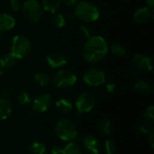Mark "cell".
Segmentation results:
<instances>
[{
	"label": "cell",
	"mask_w": 154,
	"mask_h": 154,
	"mask_svg": "<svg viewBox=\"0 0 154 154\" xmlns=\"http://www.w3.org/2000/svg\"><path fill=\"white\" fill-rule=\"evenodd\" d=\"M97 128L101 134L105 135H109L112 132V124L108 119L103 118L98 122Z\"/></svg>",
	"instance_id": "19"
},
{
	"label": "cell",
	"mask_w": 154,
	"mask_h": 154,
	"mask_svg": "<svg viewBox=\"0 0 154 154\" xmlns=\"http://www.w3.org/2000/svg\"><path fill=\"white\" fill-rule=\"evenodd\" d=\"M133 63L138 69L143 71H151L152 69V62L151 58L142 53H138L134 56Z\"/></svg>",
	"instance_id": "10"
},
{
	"label": "cell",
	"mask_w": 154,
	"mask_h": 154,
	"mask_svg": "<svg viewBox=\"0 0 154 154\" xmlns=\"http://www.w3.org/2000/svg\"><path fill=\"white\" fill-rule=\"evenodd\" d=\"M61 154H83V151L77 143L69 142L61 149Z\"/></svg>",
	"instance_id": "20"
},
{
	"label": "cell",
	"mask_w": 154,
	"mask_h": 154,
	"mask_svg": "<svg viewBox=\"0 0 154 154\" xmlns=\"http://www.w3.org/2000/svg\"><path fill=\"white\" fill-rule=\"evenodd\" d=\"M106 90L107 93H114L116 90V84L115 83H107L106 85Z\"/></svg>",
	"instance_id": "34"
},
{
	"label": "cell",
	"mask_w": 154,
	"mask_h": 154,
	"mask_svg": "<svg viewBox=\"0 0 154 154\" xmlns=\"http://www.w3.org/2000/svg\"><path fill=\"white\" fill-rule=\"evenodd\" d=\"M60 5V0H42V8L49 13H56Z\"/></svg>",
	"instance_id": "17"
},
{
	"label": "cell",
	"mask_w": 154,
	"mask_h": 154,
	"mask_svg": "<svg viewBox=\"0 0 154 154\" xmlns=\"http://www.w3.org/2000/svg\"><path fill=\"white\" fill-rule=\"evenodd\" d=\"M51 106V97L49 94H41L37 96L32 103V110L36 114L45 113Z\"/></svg>",
	"instance_id": "9"
},
{
	"label": "cell",
	"mask_w": 154,
	"mask_h": 154,
	"mask_svg": "<svg viewBox=\"0 0 154 154\" xmlns=\"http://www.w3.org/2000/svg\"><path fill=\"white\" fill-rule=\"evenodd\" d=\"M75 18L79 19L82 22L91 23L99 18L100 13L98 8L92 3L88 1H81L76 4L74 9Z\"/></svg>",
	"instance_id": "2"
},
{
	"label": "cell",
	"mask_w": 154,
	"mask_h": 154,
	"mask_svg": "<svg viewBox=\"0 0 154 154\" xmlns=\"http://www.w3.org/2000/svg\"><path fill=\"white\" fill-rule=\"evenodd\" d=\"M12 105L6 98H0V121L5 120L12 113Z\"/></svg>",
	"instance_id": "16"
},
{
	"label": "cell",
	"mask_w": 154,
	"mask_h": 154,
	"mask_svg": "<svg viewBox=\"0 0 154 154\" xmlns=\"http://www.w3.org/2000/svg\"><path fill=\"white\" fill-rule=\"evenodd\" d=\"M22 11L26 18L31 23H37L42 16V8L36 0H26L22 6Z\"/></svg>",
	"instance_id": "5"
},
{
	"label": "cell",
	"mask_w": 154,
	"mask_h": 154,
	"mask_svg": "<svg viewBox=\"0 0 154 154\" xmlns=\"http://www.w3.org/2000/svg\"><path fill=\"white\" fill-rule=\"evenodd\" d=\"M51 22L57 28H62L66 24L65 16L60 13H53L51 16Z\"/></svg>",
	"instance_id": "24"
},
{
	"label": "cell",
	"mask_w": 154,
	"mask_h": 154,
	"mask_svg": "<svg viewBox=\"0 0 154 154\" xmlns=\"http://www.w3.org/2000/svg\"><path fill=\"white\" fill-rule=\"evenodd\" d=\"M105 154H115L116 152V144L111 140H106L103 143V145L101 147Z\"/></svg>",
	"instance_id": "25"
},
{
	"label": "cell",
	"mask_w": 154,
	"mask_h": 154,
	"mask_svg": "<svg viewBox=\"0 0 154 154\" xmlns=\"http://www.w3.org/2000/svg\"><path fill=\"white\" fill-rule=\"evenodd\" d=\"M9 5H10L11 9L15 13L19 12L21 10V8H22L19 0H9Z\"/></svg>",
	"instance_id": "30"
},
{
	"label": "cell",
	"mask_w": 154,
	"mask_h": 154,
	"mask_svg": "<svg viewBox=\"0 0 154 154\" xmlns=\"http://www.w3.org/2000/svg\"><path fill=\"white\" fill-rule=\"evenodd\" d=\"M2 32H0V42H2V40H3V36H2V34H1Z\"/></svg>",
	"instance_id": "38"
},
{
	"label": "cell",
	"mask_w": 154,
	"mask_h": 154,
	"mask_svg": "<svg viewBox=\"0 0 154 154\" xmlns=\"http://www.w3.org/2000/svg\"><path fill=\"white\" fill-rule=\"evenodd\" d=\"M134 88L138 92L144 93V94H149L152 92L151 85L143 79H137L134 82Z\"/></svg>",
	"instance_id": "21"
},
{
	"label": "cell",
	"mask_w": 154,
	"mask_h": 154,
	"mask_svg": "<svg viewBox=\"0 0 154 154\" xmlns=\"http://www.w3.org/2000/svg\"><path fill=\"white\" fill-rule=\"evenodd\" d=\"M107 51L108 43L106 39L101 36L93 35L87 40L82 51V55L87 61L95 63L102 60L106 56Z\"/></svg>",
	"instance_id": "1"
},
{
	"label": "cell",
	"mask_w": 154,
	"mask_h": 154,
	"mask_svg": "<svg viewBox=\"0 0 154 154\" xmlns=\"http://www.w3.org/2000/svg\"><path fill=\"white\" fill-rule=\"evenodd\" d=\"M15 25V19L8 14H0V32H4L13 29Z\"/></svg>",
	"instance_id": "15"
},
{
	"label": "cell",
	"mask_w": 154,
	"mask_h": 154,
	"mask_svg": "<svg viewBox=\"0 0 154 154\" xmlns=\"http://www.w3.org/2000/svg\"><path fill=\"white\" fill-rule=\"evenodd\" d=\"M47 62L50 65V67L53 69L61 68L67 63V60L65 56L60 52V51H51L50 52L46 57Z\"/></svg>",
	"instance_id": "11"
},
{
	"label": "cell",
	"mask_w": 154,
	"mask_h": 154,
	"mask_svg": "<svg viewBox=\"0 0 154 154\" xmlns=\"http://www.w3.org/2000/svg\"><path fill=\"white\" fill-rule=\"evenodd\" d=\"M55 106H56V108L59 112L60 113H69L72 110L73 106H72V104L66 98H60L56 101L55 103Z\"/></svg>",
	"instance_id": "18"
},
{
	"label": "cell",
	"mask_w": 154,
	"mask_h": 154,
	"mask_svg": "<svg viewBox=\"0 0 154 154\" xmlns=\"http://www.w3.org/2000/svg\"><path fill=\"white\" fill-rule=\"evenodd\" d=\"M14 89L13 87H6L3 90V95H4V97H8L12 96L14 94Z\"/></svg>",
	"instance_id": "32"
},
{
	"label": "cell",
	"mask_w": 154,
	"mask_h": 154,
	"mask_svg": "<svg viewBox=\"0 0 154 154\" xmlns=\"http://www.w3.org/2000/svg\"><path fill=\"white\" fill-rule=\"evenodd\" d=\"M52 81L57 88H69L77 82V76L70 70L60 69L56 72Z\"/></svg>",
	"instance_id": "6"
},
{
	"label": "cell",
	"mask_w": 154,
	"mask_h": 154,
	"mask_svg": "<svg viewBox=\"0 0 154 154\" xmlns=\"http://www.w3.org/2000/svg\"><path fill=\"white\" fill-rule=\"evenodd\" d=\"M34 80L41 87H46V86H48L50 84L51 79H50L48 74H46L45 72L41 71V72H37L34 75Z\"/></svg>",
	"instance_id": "23"
},
{
	"label": "cell",
	"mask_w": 154,
	"mask_h": 154,
	"mask_svg": "<svg viewBox=\"0 0 154 154\" xmlns=\"http://www.w3.org/2000/svg\"><path fill=\"white\" fill-rule=\"evenodd\" d=\"M28 152L30 154H43L46 152V147L41 142H33L28 146Z\"/></svg>",
	"instance_id": "22"
},
{
	"label": "cell",
	"mask_w": 154,
	"mask_h": 154,
	"mask_svg": "<svg viewBox=\"0 0 154 154\" xmlns=\"http://www.w3.org/2000/svg\"><path fill=\"white\" fill-rule=\"evenodd\" d=\"M111 51H112V53L115 56L119 57V58H122V57H124L126 54L125 49L122 45H120L118 43H114L111 46Z\"/></svg>",
	"instance_id": "26"
},
{
	"label": "cell",
	"mask_w": 154,
	"mask_h": 154,
	"mask_svg": "<svg viewBox=\"0 0 154 154\" xmlns=\"http://www.w3.org/2000/svg\"><path fill=\"white\" fill-rule=\"evenodd\" d=\"M152 13V10H151L147 6L139 8L134 14V20L137 23H141V24L142 23H147L151 19Z\"/></svg>",
	"instance_id": "13"
},
{
	"label": "cell",
	"mask_w": 154,
	"mask_h": 154,
	"mask_svg": "<svg viewBox=\"0 0 154 154\" xmlns=\"http://www.w3.org/2000/svg\"><path fill=\"white\" fill-rule=\"evenodd\" d=\"M61 149L60 146H54L51 149V154H61Z\"/></svg>",
	"instance_id": "36"
},
{
	"label": "cell",
	"mask_w": 154,
	"mask_h": 154,
	"mask_svg": "<svg viewBox=\"0 0 154 154\" xmlns=\"http://www.w3.org/2000/svg\"><path fill=\"white\" fill-rule=\"evenodd\" d=\"M55 134L61 141L71 142L77 138L78 130L73 122L68 119H61L55 125Z\"/></svg>",
	"instance_id": "3"
},
{
	"label": "cell",
	"mask_w": 154,
	"mask_h": 154,
	"mask_svg": "<svg viewBox=\"0 0 154 154\" xmlns=\"http://www.w3.org/2000/svg\"><path fill=\"white\" fill-rule=\"evenodd\" d=\"M96 104V98L92 94L81 93L79 94L75 101L76 108L79 114H87L90 112Z\"/></svg>",
	"instance_id": "7"
},
{
	"label": "cell",
	"mask_w": 154,
	"mask_h": 154,
	"mask_svg": "<svg viewBox=\"0 0 154 154\" xmlns=\"http://www.w3.org/2000/svg\"><path fill=\"white\" fill-rule=\"evenodd\" d=\"M83 80L90 87H98L106 82V75L99 69H91L84 74Z\"/></svg>",
	"instance_id": "8"
},
{
	"label": "cell",
	"mask_w": 154,
	"mask_h": 154,
	"mask_svg": "<svg viewBox=\"0 0 154 154\" xmlns=\"http://www.w3.org/2000/svg\"><path fill=\"white\" fill-rule=\"evenodd\" d=\"M79 31H80V33H81L85 38H87V40H88V39H89L91 36H93V34H92V31H91L90 27H88V25H86V24H82V25H80V27H79Z\"/></svg>",
	"instance_id": "29"
},
{
	"label": "cell",
	"mask_w": 154,
	"mask_h": 154,
	"mask_svg": "<svg viewBox=\"0 0 154 154\" xmlns=\"http://www.w3.org/2000/svg\"><path fill=\"white\" fill-rule=\"evenodd\" d=\"M67 6H73L78 3V0H60Z\"/></svg>",
	"instance_id": "35"
},
{
	"label": "cell",
	"mask_w": 154,
	"mask_h": 154,
	"mask_svg": "<svg viewBox=\"0 0 154 154\" xmlns=\"http://www.w3.org/2000/svg\"><path fill=\"white\" fill-rule=\"evenodd\" d=\"M16 59L11 54H5L0 58V76L5 74L8 69H10L16 62Z\"/></svg>",
	"instance_id": "14"
},
{
	"label": "cell",
	"mask_w": 154,
	"mask_h": 154,
	"mask_svg": "<svg viewBox=\"0 0 154 154\" xmlns=\"http://www.w3.org/2000/svg\"><path fill=\"white\" fill-rule=\"evenodd\" d=\"M144 118L147 122L153 124L154 122V107L153 106H150L144 112Z\"/></svg>",
	"instance_id": "28"
},
{
	"label": "cell",
	"mask_w": 154,
	"mask_h": 154,
	"mask_svg": "<svg viewBox=\"0 0 154 154\" xmlns=\"http://www.w3.org/2000/svg\"><path fill=\"white\" fill-rule=\"evenodd\" d=\"M83 146L90 154H98L101 151V146L98 140L93 135H87L83 139Z\"/></svg>",
	"instance_id": "12"
},
{
	"label": "cell",
	"mask_w": 154,
	"mask_h": 154,
	"mask_svg": "<svg viewBox=\"0 0 154 154\" xmlns=\"http://www.w3.org/2000/svg\"><path fill=\"white\" fill-rule=\"evenodd\" d=\"M146 5H147L148 8H150L151 10H153L154 0H146Z\"/></svg>",
	"instance_id": "37"
},
{
	"label": "cell",
	"mask_w": 154,
	"mask_h": 154,
	"mask_svg": "<svg viewBox=\"0 0 154 154\" xmlns=\"http://www.w3.org/2000/svg\"><path fill=\"white\" fill-rule=\"evenodd\" d=\"M31 48V42L28 38L23 35H15L12 41L10 53L16 60H21L30 53Z\"/></svg>",
	"instance_id": "4"
},
{
	"label": "cell",
	"mask_w": 154,
	"mask_h": 154,
	"mask_svg": "<svg viewBox=\"0 0 154 154\" xmlns=\"http://www.w3.org/2000/svg\"><path fill=\"white\" fill-rule=\"evenodd\" d=\"M149 143L152 149H153L154 147V129L153 127L151 129V131L149 132Z\"/></svg>",
	"instance_id": "33"
},
{
	"label": "cell",
	"mask_w": 154,
	"mask_h": 154,
	"mask_svg": "<svg viewBox=\"0 0 154 154\" xmlns=\"http://www.w3.org/2000/svg\"><path fill=\"white\" fill-rule=\"evenodd\" d=\"M18 102L21 106H25L31 103V96L27 91H22L18 96Z\"/></svg>",
	"instance_id": "27"
},
{
	"label": "cell",
	"mask_w": 154,
	"mask_h": 154,
	"mask_svg": "<svg viewBox=\"0 0 154 154\" xmlns=\"http://www.w3.org/2000/svg\"><path fill=\"white\" fill-rule=\"evenodd\" d=\"M135 128H136V130H137L139 133H141V134H149V132L151 131V129H152V128H148V126H147L146 125L140 123V124H137V125H135Z\"/></svg>",
	"instance_id": "31"
}]
</instances>
